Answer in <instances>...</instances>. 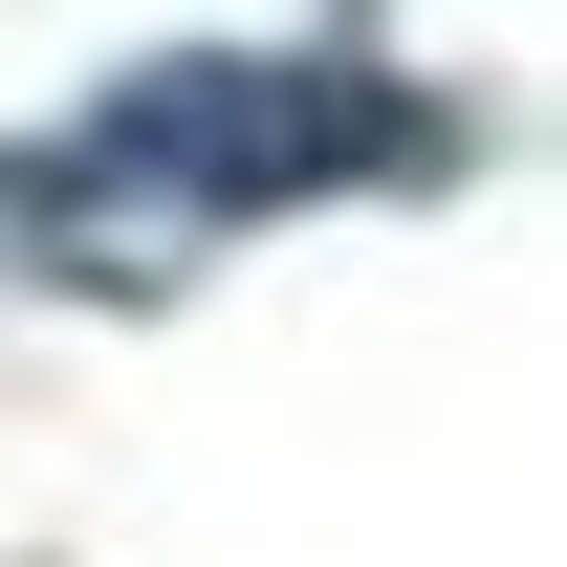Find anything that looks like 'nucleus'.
Instances as JSON below:
<instances>
[{
	"mask_svg": "<svg viewBox=\"0 0 567 567\" xmlns=\"http://www.w3.org/2000/svg\"><path fill=\"white\" fill-rule=\"evenodd\" d=\"M66 175H110V197H153V218H284V197H350V175H458V132H436L415 87H371V66L175 44V66H132L66 132Z\"/></svg>",
	"mask_w": 567,
	"mask_h": 567,
	"instance_id": "nucleus-1",
	"label": "nucleus"
}]
</instances>
